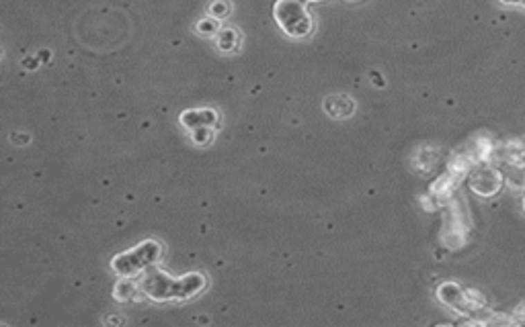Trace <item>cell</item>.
<instances>
[{
    "mask_svg": "<svg viewBox=\"0 0 525 327\" xmlns=\"http://www.w3.org/2000/svg\"><path fill=\"white\" fill-rule=\"evenodd\" d=\"M144 293L150 299L156 301H169V299H187L197 295L205 286V278L201 274H189L183 278H171L167 274L156 272L144 280Z\"/></svg>",
    "mask_w": 525,
    "mask_h": 327,
    "instance_id": "1",
    "label": "cell"
},
{
    "mask_svg": "<svg viewBox=\"0 0 525 327\" xmlns=\"http://www.w3.org/2000/svg\"><path fill=\"white\" fill-rule=\"evenodd\" d=\"M468 233H470V221H468L466 207L460 199H452L448 203V215H445L441 241L448 250H460L466 246Z\"/></svg>",
    "mask_w": 525,
    "mask_h": 327,
    "instance_id": "2",
    "label": "cell"
},
{
    "mask_svg": "<svg viewBox=\"0 0 525 327\" xmlns=\"http://www.w3.org/2000/svg\"><path fill=\"white\" fill-rule=\"evenodd\" d=\"M468 184L474 195L490 199L497 197L505 186V174L501 168H497V164H476L468 174Z\"/></svg>",
    "mask_w": 525,
    "mask_h": 327,
    "instance_id": "3",
    "label": "cell"
},
{
    "mask_svg": "<svg viewBox=\"0 0 525 327\" xmlns=\"http://www.w3.org/2000/svg\"><path fill=\"white\" fill-rule=\"evenodd\" d=\"M275 19L292 37H304L312 31V19L300 0H279L275 6Z\"/></svg>",
    "mask_w": 525,
    "mask_h": 327,
    "instance_id": "4",
    "label": "cell"
},
{
    "mask_svg": "<svg viewBox=\"0 0 525 327\" xmlns=\"http://www.w3.org/2000/svg\"><path fill=\"white\" fill-rule=\"evenodd\" d=\"M160 246L156 241H144L140 248L125 252L121 256H117L113 260V268L121 276H133L136 272H140L142 268L154 264L160 258Z\"/></svg>",
    "mask_w": 525,
    "mask_h": 327,
    "instance_id": "5",
    "label": "cell"
},
{
    "mask_svg": "<svg viewBox=\"0 0 525 327\" xmlns=\"http://www.w3.org/2000/svg\"><path fill=\"white\" fill-rule=\"evenodd\" d=\"M437 299L450 307L452 311L460 313V315H466L470 317L472 311L468 307V297H466V288H462L458 282H443L439 288H437Z\"/></svg>",
    "mask_w": 525,
    "mask_h": 327,
    "instance_id": "6",
    "label": "cell"
},
{
    "mask_svg": "<svg viewBox=\"0 0 525 327\" xmlns=\"http://www.w3.org/2000/svg\"><path fill=\"white\" fill-rule=\"evenodd\" d=\"M435 164H437V150H433V148H423V150L416 154V168H418L421 172L433 170Z\"/></svg>",
    "mask_w": 525,
    "mask_h": 327,
    "instance_id": "7",
    "label": "cell"
},
{
    "mask_svg": "<svg viewBox=\"0 0 525 327\" xmlns=\"http://www.w3.org/2000/svg\"><path fill=\"white\" fill-rule=\"evenodd\" d=\"M116 295L119 301H127V299H131V297H133V284H131V280L121 278V280L117 282Z\"/></svg>",
    "mask_w": 525,
    "mask_h": 327,
    "instance_id": "8",
    "label": "cell"
},
{
    "mask_svg": "<svg viewBox=\"0 0 525 327\" xmlns=\"http://www.w3.org/2000/svg\"><path fill=\"white\" fill-rule=\"evenodd\" d=\"M513 315L517 317V321H519V324H525V299L519 303V305H517V307H515V309H513Z\"/></svg>",
    "mask_w": 525,
    "mask_h": 327,
    "instance_id": "9",
    "label": "cell"
},
{
    "mask_svg": "<svg viewBox=\"0 0 525 327\" xmlns=\"http://www.w3.org/2000/svg\"><path fill=\"white\" fill-rule=\"evenodd\" d=\"M509 164H519V166H525V143H524V148L517 152V156H515V158H513Z\"/></svg>",
    "mask_w": 525,
    "mask_h": 327,
    "instance_id": "10",
    "label": "cell"
},
{
    "mask_svg": "<svg viewBox=\"0 0 525 327\" xmlns=\"http://www.w3.org/2000/svg\"><path fill=\"white\" fill-rule=\"evenodd\" d=\"M505 6H517V8H525V0H499Z\"/></svg>",
    "mask_w": 525,
    "mask_h": 327,
    "instance_id": "11",
    "label": "cell"
},
{
    "mask_svg": "<svg viewBox=\"0 0 525 327\" xmlns=\"http://www.w3.org/2000/svg\"><path fill=\"white\" fill-rule=\"evenodd\" d=\"M522 207H524V213H525V190H524V199H522Z\"/></svg>",
    "mask_w": 525,
    "mask_h": 327,
    "instance_id": "12",
    "label": "cell"
}]
</instances>
